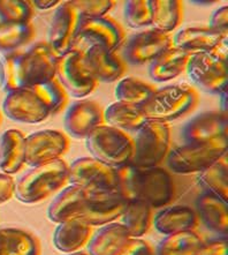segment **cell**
<instances>
[{"label": "cell", "instance_id": "obj_6", "mask_svg": "<svg viewBox=\"0 0 228 255\" xmlns=\"http://www.w3.org/2000/svg\"><path fill=\"white\" fill-rule=\"evenodd\" d=\"M85 147L92 158L119 169L130 163L134 141L128 133L104 124L85 137Z\"/></svg>", "mask_w": 228, "mask_h": 255}, {"label": "cell", "instance_id": "obj_35", "mask_svg": "<svg viewBox=\"0 0 228 255\" xmlns=\"http://www.w3.org/2000/svg\"><path fill=\"white\" fill-rule=\"evenodd\" d=\"M32 88L41 97L46 108L49 109L51 116L60 114L67 107L68 95L57 78L50 80L45 83H42V85L34 86Z\"/></svg>", "mask_w": 228, "mask_h": 255}, {"label": "cell", "instance_id": "obj_19", "mask_svg": "<svg viewBox=\"0 0 228 255\" xmlns=\"http://www.w3.org/2000/svg\"><path fill=\"white\" fill-rule=\"evenodd\" d=\"M100 125H104L103 109L96 101H76L65 112V130L68 135L75 139H85L93 129Z\"/></svg>", "mask_w": 228, "mask_h": 255}, {"label": "cell", "instance_id": "obj_46", "mask_svg": "<svg viewBox=\"0 0 228 255\" xmlns=\"http://www.w3.org/2000/svg\"><path fill=\"white\" fill-rule=\"evenodd\" d=\"M63 255H88V253H84V252H76V253H70V254H63Z\"/></svg>", "mask_w": 228, "mask_h": 255}, {"label": "cell", "instance_id": "obj_39", "mask_svg": "<svg viewBox=\"0 0 228 255\" xmlns=\"http://www.w3.org/2000/svg\"><path fill=\"white\" fill-rule=\"evenodd\" d=\"M227 237H217L203 243L196 255H228Z\"/></svg>", "mask_w": 228, "mask_h": 255}, {"label": "cell", "instance_id": "obj_21", "mask_svg": "<svg viewBox=\"0 0 228 255\" xmlns=\"http://www.w3.org/2000/svg\"><path fill=\"white\" fill-rule=\"evenodd\" d=\"M197 214L188 206H167L161 208L152 218V225L161 235L191 231L198 227Z\"/></svg>", "mask_w": 228, "mask_h": 255}, {"label": "cell", "instance_id": "obj_23", "mask_svg": "<svg viewBox=\"0 0 228 255\" xmlns=\"http://www.w3.org/2000/svg\"><path fill=\"white\" fill-rule=\"evenodd\" d=\"M196 214L198 220L210 231L217 233L218 236L227 237L228 235V205L217 196L203 192L197 196Z\"/></svg>", "mask_w": 228, "mask_h": 255}, {"label": "cell", "instance_id": "obj_34", "mask_svg": "<svg viewBox=\"0 0 228 255\" xmlns=\"http://www.w3.org/2000/svg\"><path fill=\"white\" fill-rule=\"evenodd\" d=\"M35 37V28L28 23L0 22V51L13 53L30 43Z\"/></svg>", "mask_w": 228, "mask_h": 255}, {"label": "cell", "instance_id": "obj_42", "mask_svg": "<svg viewBox=\"0 0 228 255\" xmlns=\"http://www.w3.org/2000/svg\"><path fill=\"white\" fill-rule=\"evenodd\" d=\"M15 192V180L12 176L0 173V205L9 201Z\"/></svg>", "mask_w": 228, "mask_h": 255}, {"label": "cell", "instance_id": "obj_3", "mask_svg": "<svg viewBox=\"0 0 228 255\" xmlns=\"http://www.w3.org/2000/svg\"><path fill=\"white\" fill-rule=\"evenodd\" d=\"M118 192L126 201H142L152 209L171 206L176 195V187L171 172L164 167H136L127 164L115 169Z\"/></svg>", "mask_w": 228, "mask_h": 255}, {"label": "cell", "instance_id": "obj_47", "mask_svg": "<svg viewBox=\"0 0 228 255\" xmlns=\"http://www.w3.org/2000/svg\"><path fill=\"white\" fill-rule=\"evenodd\" d=\"M0 86H1V71H0Z\"/></svg>", "mask_w": 228, "mask_h": 255}, {"label": "cell", "instance_id": "obj_17", "mask_svg": "<svg viewBox=\"0 0 228 255\" xmlns=\"http://www.w3.org/2000/svg\"><path fill=\"white\" fill-rule=\"evenodd\" d=\"M79 22L81 17L70 1H64L57 6L50 23L46 43L58 57L72 50Z\"/></svg>", "mask_w": 228, "mask_h": 255}, {"label": "cell", "instance_id": "obj_12", "mask_svg": "<svg viewBox=\"0 0 228 255\" xmlns=\"http://www.w3.org/2000/svg\"><path fill=\"white\" fill-rule=\"evenodd\" d=\"M56 78L67 95L81 100L89 96L98 86L96 79L85 70L81 52L74 50L58 57Z\"/></svg>", "mask_w": 228, "mask_h": 255}, {"label": "cell", "instance_id": "obj_5", "mask_svg": "<svg viewBox=\"0 0 228 255\" xmlns=\"http://www.w3.org/2000/svg\"><path fill=\"white\" fill-rule=\"evenodd\" d=\"M198 101L197 90L190 85H169L155 89L140 110L146 120L168 124L193 111Z\"/></svg>", "mask_w": 228, "mask_h": 255}, {"label": "cell", "instance_id": "obj_29", "mask_svg": "<svg viewBox=\"0 0 228 255\" xmlns=\"http://www.w3.org/2000/svg\"><path fill=\"white\" fill-rule=\"evenodd\" d=\"M151 25L165 34L175 30L183 17V5L180 0H150Z\"/></svg>", "mask_w": 228, "mask_h": 255}, {"label": "cell", "instance_id": "obj_14", "mask_svg": "<svg viewBox=\"0 0 228 255\" xmlns=\"http://www.w3.org/2000/svg\"><path fill=\"white\" fill-rule=\"evenodd\" d=\"M2 111L7 118L21 124H38L51 117L34 88H21L6 93Z\"/></svg>", "mask_w": 228, "mask_h": 255}, {"label": "cell", "instance_id": "obj_4", "mask_svg": "<svg viewBox=\"0 0 228 255\" xmlns=\"http://www.w3.org/2000/svg\"><path fill=\"white\" fill-rule=\"evenodd\" d=\"M68 184V164L64 159L31 166L15 183L14 196L22 203H39Z\"/></svg>", "mask_w": 228, "mask_h": 255}, {"label": "cell", "instance_id": "obj_18", "mask_svg": "<svg viewBox=\"0 0 228 255\" xmlns=\"http://www.w3.org/2000/svg\"><path fill=\"white\" fill-rule=\"evenodd\" d=\"M85 70L97 82H115L126 73V64L117 53L101 45H92L81 52Z\"/></svg>", "mask_w": 228, "mask_h": 255}, {"label": "cell", "instance_id": "obj_28", "mask_svg": "<svg viewBox=\"0 0 228 255\" xmlns=\"http://www.w3.org/2000/svg\"><path fill=\"white\" fill-rule=\"evenodd\" d=\"M104 124L124 132H136L147 122L140 108L114 102L103 110Z\"/></svg>", "mask_w": 228, "mask_h": 255}, {"label": "cell", "instance_id": "obj_27", "mask_svg": "<svg viewBox=\"0 0 228 255\" xmlns=\"http://www.w3.org/2000/svg\"><path fill=\"white\" fill-rule=\"evenodd\" d=\"M0 255H41V244L37 237L23 229L1 228Z\"/></svg>", "mask_w": 228, "mask_h": 255}, {"label": "cell", "instance_id": "obj_9", "mask_svg": "<svg viewBox=\"0 0 228 255\" xmlns=\"http://www.w3.org/2000/svg\"><path fill=\"white\" fill-rule=\"evenodd\" d=\"M184 73L191 85L203 92L217 96L227 92V60L213 52L191 53Z\"/></svg>", "mask_w": 228, "mask_h": 255}, {"label": "cell", "instance_id": "obj_25", "mask_svg": "<svg viewBox=\"0 0 228 255\" xmlns=\"http://www.w3.org/2000/svg\"><path fill=\"white\" fill-rule=\"evenodd\" d=\"M92 227L79 221L58 223L53 233V245L64 254L81 252L92 236Z\"/></svg>", "mask_w": 228, "mask_h": 255}, {"label": "cell", "instance_id": "obj_7", "mask_svg": "<svg viewBox=\"0 0 228 255\" xmlns=\"http://www.w3.org/2000/svg\"><path fill=\"white\" fill-rule=\"evenodd\" d=\"M135 133L130 165L142 169L159 166L171 150V128L168 124L147 120Z\"/></svg>", "mask_w": 228, "mask_h": 255}, {"label": "cell", "instance_id": "obj_37", "mask_svg": "<svg viewBox=\"0 0 228 255\" xmlns=\"http://www.w3.org/2000/svg\"><path fill=\"white\" fill-rule=\"evenodd\" d=\"M125 21L133 29L151 25L150 0H128L124 6Z\"/></svg>", "mask_w": 228, "mask_h": 255}, {"label": "cell", "instance_id": "obj_31", "mask_svg": "<svg viewBox=\"0 0 228 255\" xmlns=\"http://www.w3.org/2000/svg\"><path fill=\"white\" fill-rule=\"evenodd\" d=\"M204 243L195 230L165 236L155 249V255H196Z\"/></svg>", "mask_w": 228, "mask_h": 255}, {"label": "cell", "instance_id": "obj_36", "mask_svg": "<svg viewBox=\"0 0 228 255\" xmlns=\"http://www.w3.org/2000/svg\"><path fill=\"white\" fill-rule=\"evenodd\" d=\"M32 6L24 0H0V22L28 23L31 22Z\"/></svg>", "mask_w": 228, "mask_h": 255}, {"label": "cell", "instance_id": "obj_38", "mask_svg": "<svg viewBox=\"0 0 228 255\" xmlns=\"http://www.w3.org/2000/svg\"><path fill=\"white\" fill-rule=\"evenodd\" d=\"M70 2L81 19H98L106 16L115 3L113 0H72Z\"/></svg>", "mask_w": 228, "mask_h": 255}, {"label": "cell", "instance_id": "obj_33", "mask_svg": "<svg viewBox=\"0 0 228 255\" xmlns=\"http://www.w3.org/2000/svg\"><path fill=\"white\" fill-rule=\"evenodd\" d=\"M198 183L204 192L217 196L223 201L228 200V163L227 155L198 174Z\"/></svg>", "mask_w": 228, "mask_h": 255}, {"label": "cell", "instance_id": "obj_8", "mask_svg": "<svg viewBox=\"0 0 228 255\" xmlns=\"http://www.w3.org/2000/svg\"><path fill=\"white\" fill-rule=\"evenodd\" d=\"M227 151L228 140H218L209 143H183L169 150L166 164L173 173H201L226 156Z\"/></svg>", "mask_w": 228, "mask_h": 255}, {"label": "cell", "instance_id": "obj_45", "mask_svg": "<svg viewBox=\"0 0 228 255\" xmlns=\"http://www.w3.org/2000/svg\"><path fill=\"white\" fill-rule=\"evenodd\" d=\"M195 5H212V3H216V0H208V1H191Z\"/></svg>", "mask_w": 228, "mask_h": 255}, {"label": "cell", "instance_id": "obj_22", "mask_svg": "<svg viewBox=\"0 0 228 255\" xmlns=\"http://www.w3.org/2000/svg\"><path fill=\"white\" fill-rule=\"evenodd\" d=\"M228 34L205 27H186L173 36V46L188 53L211 52Z\"/></svg>", "mask_w": 228, "mask_h": 255}, {"label": "cell", "instance_id": "obj_16", "mask_svg": "<svg viewBox=\"0 0 228 255\" xmlns=\"http://www.w3.org/2000/svg\"><path fill=\"white\" fill-rule=\"evenodd\" d=\"M180 134L184 143L228 140V115L222 111L202 112L188 120Z\"/></svg>", "mask_w": 228, "mask_h": 255}, {"label": "cell", "instance_id": "obj_2", "mask_svg": "<svg viewBox=\"0 0 228 255\" xmlns=\"http://www.w3.org/2000/svg\"><path fill=\"white\" fill-rule=\"evenodd\" d=\"M58 56L46 42L24 52L7 53L0 59L1 87L6 93L42 85L56 78Z\"/></svg>", "mask_w": 228, "mask_h": 255}, {"label": "cell", "instance_id": "obj_24", "mask_svg": "<svg viewBox=\"0 0 228 255\" xmlns=\"http://www.w3.org/2000/svg\"><path fill=\"white\" fill-rule=\"evenodd\" d=\"M25 165V135L19 129H7L0 136V170L15 174Z\"/></svg>", "mask_w": 228, "mask_h": 255}, {"label": "cell", "instance_id": "obj_48", "mask_svg": "<svg viewBox=\"0 0 228 255\" xmlns=\"http://www.w3.org/2000/svg\"><path fill=\"white\" fill-rule=\"evenodd\" d=\"M0 123H1V115H0Z\"/></svg>", "mask_w": 228, "mask_h": 255}, {"label": "cell", "instance_id": "obj_26", "mask_svg": "<svg viewBox=\"0 0 228 255\" xmlns=\"http://www.w3.org/2000/svg\"><path fill=\"white\" fill-rule=\"evenodd\" d=\"M190 53L177 47H171L152 60L149 65V76L154 82H167L186 71Z\"/></svg>", "mask_w": 228, "mask_h": 255}, {"label": "cell", "instance_id": "obj_40", "mask_svg": "<svg viewBox=\"0 0 228 255\" xmlns=\"http://www.w3.org/2000/svg\"><path fill=\"white\" fill-rule=\"evenodd\" d=\"M122 255H155V250L142 238H130Z\"/></svg>", "mask_w": 228, "mask_h": 255}, {"label": "cell", "instance_id": "obj_1", "mask_svg": "<svg viewBox=\"0 0 228 255\" xmlns=\"http://www.w3.org/2000/svg\"><path fill=\"white\" fill-rule=\"evenodd\" d=\"M126 202L118 191H89L68 184L50 203L48 217L57 224L79 221L90 227H101L119 220Z\"/></svg>", "mask_w": 228, "mask_h": 255}, {"label": "cell", "instance_id": "obj_10", "mask_svg": "<svg viewBox=\"0 0 228 255\" xmlns=\"http://www.w3.org/2000/svg\"><path fill=\"white\" fill-rule=\"evenodd\" d=\"M125 30L111 16L81 19L72 50L82 52L92 45H101L115 52L125 42Z\"/></svg>", "mask_w": 228, "mask_h": 255}, {"label": "cell", "instance_id": "obj_20", "mask_svg": "<svg viewBox=\"0 0 228 255\" xmlns=\"http://www.w3.org/2000/svg\"><path fill=\"white\" fill-rule=\"evenodd\" d=\"M132 237L119 222H111L92 233L86 250L88 255H122Z\"/></svg>", "mask_w": 228, "mask_h": 255}, {"label": "cell", "instance_id": "obj_43", "mask_svg": "<svg viewBox=\"0 0 228 255\" xmlns=\"http://www.w3.org/2000/svg\"><path fill=\"white\" fill-rule=\"evenodd\" d=\"M30 3H32L36 8L45 10L57 7L58 5H60L61 1H59V0H35V1H31Z\"/></svg>", "mask_w": 228, "mask_h": 255}, {"label": "cell", "instance_id": "obj_30", "mask_svg": "<svg viewBox=\"0 0 228 255\" xmlns=\"http://www.w3.org/2000/svg\"><path fill=\"white\" fill-rule=\"evenodd\" d=\"M152 208L142 201H127L124 211L119 217L132 238H141L149 232L152 227Z\"/></svg>", "mask_w": 228, "mask_h": 255}, {"label": "cell", "instance_id": "obj_41", "mask_svg": "<svg viewBox=\"0 0 228 255\" xmlns=\"http://www.w3.org/2000/svg\"><path fill=\"white\" fill-rule=\"evenodd\" d=\"M209 27L222 34H228V7L226 5L219 7L211 14Z\"/></svg>", "mask_w": 228, "mask_h": 255}, {"label": "cell", "instance_id": "obj_15", "mask_svg": "<svg viewBox=\"0 0 228 255\" xmlns=\"http://www.w3.org/2000/svg\"><path fill=\"white\" fill-rule=\"evenodd\" d=\"M173 47V39L169 34L155 29H147L130 36L124 47V58L132 65L151 63Z\"/></svg>", "mask_w": 228, "mask_h": 255}, {"label": "cell", "instance_id": "obj_32", "mask_svg": "<svg viewBox=\"0 0 228 255\" xmlns=\"http://www.w3.org/2000/svg\"><path fill=\"white\" fill-rule=\"evenodd\" d=\"M155 89L157 88L149 82L127 76L119 80L114 95L118 102L141 108L150 100Z\"/></svg>", "mask_w": 228, "mask_h": 255}, {"label": "cell", "instance_id": "obj_11", "mask_svg": "<svg viewBox=\"0 0 228 255\" xmlns=\"http://www.w3.org/2000/svg\"><path fill=\"white\" fill-rule=\"evenodd\" d=\"M68 184L89 191H118L117 171L92 157H78L68 165Z\"/></svg>", "mask_w": 228, "mask_h": 255}, {"label": "cell", "instance_id": "obj_13", "mask_svg": "<svg viewBox=\"0 0 228 255\" xmlns=\"http://www.w3.org/2000/svg\"><path fill=\"white\" fill-rule=\"evenodd\" d=\"M70 145V137L61 130H37L25 136V164L36 166L63 159Z\"/></svg>", "mask_w": 228, "mask_h": 255}, {"label": "cell", "instance_id": "obj_44", "mask_svg": "<svg viewBox=\"0 0 228 255\" xmlns=\"http://www.w3.org/2000/svg\"><path fill=\"white\" fill-rule=\"evenodd\" d=\"M228 93L226 92V93H224V94H222V95H219V102H220V105H222V107H220V109H219V111H222V112H224V114H227L228 115V108H227V104H228Z\"/></svg>", "mask_w": 228, "mask_h": 255}]
</instances>
